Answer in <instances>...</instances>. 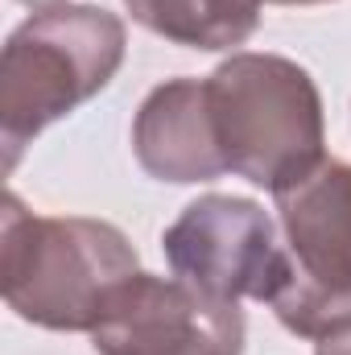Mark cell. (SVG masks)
Segmentation results:
<instances>
[{
    "instance_id": "cell-7",
    "label": "cell",
    "mask_w": 351,
    "mask_h": 355,
    "mask_svg": "<svg viewBox=\"0 0 351 355\" xmlns=\"http://www.w3.org/2000/svg\"><path fill=\"white\" fill-rule=\"evenodd\" d=\"M132 153L157 182L190 186L228 174L207 107V79H170L149 91L132 120Z\"/></svg>"
},
{
    "instance_id": "cell-10",
    "label": "cell",
    "mask_w": 351,
    "mask_h": 355,
    "mask_svg": "<svg viewBox=\"0 0 351 355\" xmlns=\"http://www.w3.org/2000/svg\"><path fill=\"white\" fill-rule=\"evenodd\" d=\"M25 8H33V12H46V8H62V4H71V0H21Z\"/></svg>"
},
{
    "instance_id": "cell-8",
    "label": "cell",
    "mask_w": 351,
    "mask_h": 355,
    "mask_svg": "<svg viewBox=\"0 0 351 355\" xmlns=\"http://www.w3.org/2000/svg\"><path fill=\"white\" fill-rule=\"evenodd\" d=\"M264 0H124L137 25L186 50H236L261 25Z\"/></svg>"
},
{
    "instance_id": "cell-5",
    "label": "cell",
    "mask_w": 351,
    "mask_h": 355,
    "mask_svg": "<svg viewBox=\"0 0 351 355\" xmlns=\"http://www.w3.org/2000/svg\"><path fill=\"white\" fill-rule=\"evenodd\" d=\"M170 272L219 302H268L289 281L293 257L281 240V223L252 198L203 194L162 236Z\"/></svg>"
},
{
    "instance_id": "cell-2",
    "label": "cell",
    "mask_w": 351,
    "mask_h": 355,
    "mask_svg": "<svg viewBox=\"0 0 351 355\" xmlns=\"http://www.w3.org/2000/svg\"><path fill=\"white\" fill-rule=\"evenodd\" d=\"M207 107L219 153L236 178L268 194L327 162L323 95L310 71L281 54H232L207 75Z\"/></svg>"
},
{
    "instance_id": "cell-4",
    "label": "cell",
    "mask_w": 351,
    "mask_h": 355,
    "mask_svg": "<svg viewBox=\"0 0 351 355\" xmlns=\"http://www.w3.org/2000/svg\"><path fill=\"white\" fill-rule=\"evenodd\" d=\"M273 198L293 257L273 314L285 331L318 343L351 322V166L327 157Z\"/></svg>"
},
{
    "instance_id": "cell-3",
    "label": "cell",
    "mask_w": 351,
    "mask_h": 355,
    "mask_svg": "<svg viewBox=\"0 0 351 355\" xmlns=\"http://www.w3.org/2000/svg\"><path fill=\"white\" fill-rule=\"evenodd\" d=\"M124 21L95 4H62L33 12L12 29L0 58V145L4 170L21 149L108 87L124 62Z\"/></svg>"
},
{
    "instance_id": "cell-9",
    "label": "cell",
    "mask_w": 351,
    "mask_h": 355,
    "mask_svg": "<svg viewBox=\"0 0 351 355\" xmlns=\"http://www.w3.org/2000/svg\"><path fill=\"white\" fill-rule=\"evenodd\" d=\"M314 355H351V322L343 331H335V335H327V339H318V352Z\"/></svg>"
},
{
    "instance_id": "cell-6",
    "label": "cell",
    "mask_w": 351,
    "mask_h": 355,
    "mask_svg": "<svg viewBox=\"0 0 351 355\" xmlns=\"http://www.w3.org/2000/svg\"><path fill=\"white\" fill-rule=\"evenodd\" d=\"M244 310L178 277L137 272L108 306L91 343L99 355H244Z\"/></svg>"
},
{
    "instance_id": "cell-11",
    "label": "cell",
    "mask_w": 351,
    "mask_h": 355,
    "mask_svg": "<svg viewBox=\"0 0 351 355\" xmlns=\"http://www.w3.org/2000/svg\"><path fill=\"white\" fill-rule=\"evenodd\" d=\"M268 4H323V0H268Z\"/></svg>"
},
{
    "instance_id": "cell-1",
    "label": "cell",
    "mask_w": 351,
    "mask_h": 355,
    "mask_svg": "<svg viewBox=\"0 0 351 355\" xmlns=\"http://www.w3.org/2000/svg\"><path fill=\"white\" fill-rule=\"evenodd\" d=\"M137 272V248L120 227L87 215H33L4 194L0 289L17 318L46 331H95Z\"/></svg>"
}]
</instances>
